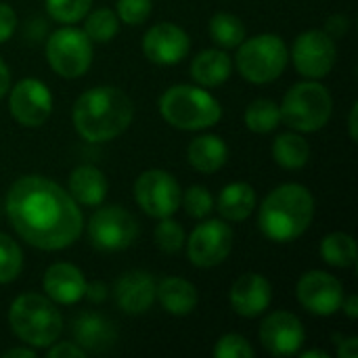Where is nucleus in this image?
Instances as JSON below:
<instances>
[{
	"instance_id": "nucleus-1",
	"label": "nucleus",
	"mask_w": 358,
	"mask_h": 358,
	"mask_svg": "<svg viewBox=\"0 0 358 358\" xmlns=\"http://www.w3.org/2000/svg\"><path fill=\"white\" fill-rule=\"evenodd\" d=\"M6 216L15 233L31 248L59 252L78 241L84 218L73 197L55 180L29 174L6 193Z\"/></svg>"
},
{
	"instance_id": "nucleus-2",
	"label": "nucleus",
	"mask_w": 358,
	"mask_h": 358,
	"mask_svg": "<svg viewBox=\"0 0 358 358\" xmlns=\"http://www.w3.org/2000/svg\"><path fill=\"white\" fill-rule=\"evenodd\" d=\"M78 134L88 143L117 138L134 117L130 96L115 86H94L82 92L71 111Z\"/></svg>"
},
{
	"instance_id": "nucleus-3",
	"label": "nucleus",
	"mask_w": 358,
	"mask_h": 358,
	"mask_svg": "<svg viewBox=\"0 0 358 358\" xmlns=\"http://www.w3.org/2000/svg\"><path fill=\"white\" fill-rule=\"evenodd\" d=\"M315 218V197L298 182H287L271 191L260 210L258 227L275 243H289L302 237Z\"/></svg>"
},
{
	"instance_id": "nucleus-4",
	"label": "nucleus",
	"mask_w": 358,
	"mask_h": 358,
	"mask_svg": "<svg viewBox=\"0 0 358 358\" xmlns=\"http://www.w3.org/2000/svg\"><path fill=\"white\" fill-rule=\"evenodd\" d=\"M13 334L31 348H48L63 331V317L48 296L21 294L8 308Z\"/></svg>"
},
{
	"instance_id": "nucleus-5",
	"label": "nucleus",
	"mask_w": 358,
	"mask_h": 358,
	"mask_svg": "<svg viewBox=\"0 0 358 358\" xmlns=\"http://www.w3.org/2000/svg\"><path fill=\"white\" fill-rule=\"evenodd\" d=\"M159 113L178 130H203L220 122L222 107L201 86L176 84L159 96Z\"/></svg>"
},
{
	"instance_id": "nucleus-6",
	"label": "nucleus",
	"mask_w": 358,
	"mask_h": 358,
	"mask_svg": "<svg viewBox=\"0 0 358 358\" xmlns=\"http://www.w3.org/2000/svg\"><path fill=\"white\" fill-rule=\"evenodd\" d=\"M281 122L296 132H317L321 130L334 111V99L329 90L317 80H306L294 84L279 105Z\"/></svg>"
},
{
	"instance_id": "nucleus-7",
	"label": "nucleus",
	"mask_w": 358,
	"mask_h": 358,
	"mask_svg": "<svg viewBox=\"0 0 358 358\" xmlns=\"http://www.w3.org/2000/svg\"><path fill=\"white\" fill-rule=\"evenodd\" d=\"M289 50L281 36L260 34L243 40L237 46L235 67L252 84L275 82L287 67Z\"/></svg>"
},
{
	"instance_id": "nucleus-8",
	"label": "nucleus",
	"mask_w": 358,
	"mask_h": 358,
	"mask_svg": "<svg viewBox=\"0 0 358 358\" xmlns=\"http://www.w3.org/2000/svg\"><path fill=\"white\" fill-rule=\"evenodd\" d=\"M46 59L61 78H80L92 65V42L84 29L71 25L59 27L46 40Z\"/></svg>"
},
{
	"instance_id": "nucleus-9",
	"label": "nucleus",
	"mask_w": 358,
	"mask_h": 358,
	"mask_svg": "<svg viewBox=\"0 0 358 358\" xmlns=\"http://www.w3.org/2000/svg\"><path fill=\"white\" fill-rule=\"evenodd\" d=\"M180 197L182 191L178 180L166 170H145L134 180V201L151 218L174 216L180 208Z\"/></svg>"
},
{
	"instance_id": "nucleus-10",
	"label": "nucleus",
	"mask_w": 358,
	"mask_h": 358,
	"mask_svg": "<svg viewBox=\"0 0 358 358\" xmlns=\"http://www.w3.org/2000/svg\"><path fill=\"white\" fill-rule=\"evenodd\" d=\"M138 237L136 218L120 208L107 206L99 208L88 222V239L99 252H122L130 248Z\"/></svg>"
},
{
	"instance_id": "nucleus-11",
	"label": "nucleus",
	"mask_w": 358,
	"mask_h": 358,
	"mask_svg": "<svg viewBox=\"0 0 358 358\" xmlns=\"http://www.w3.org/2000/svg\"><path fill=\"white\" fill-rule=\"evenodd\" d=\"M187 243V258L199 268L222 264L233 250V229L222 220H206L197 224Z\"/></svg>"
},
{
	"instance_id": "nucleus-12",
	"label": "nucleus",
	"mask_w": 358,
	"mask_h": 358,
	"mask_svg": "<svg viewBox=\"0 0 358 358\" xmlns=\"http://www.w3.org/2000/svg\"><path fill=\"white\" fill-rule=\"evenodd\" d=\"M336 40L323 29H308L300 34L292 46V61L300 76L308 80L325 78L336 65Z\"/></svg>"
},
{
	"instance_id": "nucleus-13",
	"label": "nucleus",
	"mask_w": 358,
	"mask_h": 358,
	"mask_svg": "<svg viewBox=\"0 0 358 358\" xmlns=\"http://www.w3.org/2000/svg\"><path fill=\"white\" fill-rule=\"evenodd\" d=\"M296 296L308 313L317 317H331L342 306L344 285L338 277L325 271H308L300 277Z\"/></svg>"
},
{
	"instance_id": "nucleus-14",
	"label": "nucleus",
	"mask_w": 358,
	"mask_h": 358,
	"mask_svg": "<svg viewBox=\"0 0 358 358\" xmlns=\"http://www.w3.org/2000/svg\"><path fill=\"white\" fill-rule=\"evenodd\" d=\"M10 115L25 128L42 126L52 111V94L48 86L36 78L19 80L8 94Z\"/></svg>"
},
{
	"instance_id": "nucleus-15",
	"label": "nucleus",
	"mask_w": 358,
	"mask_h": 358,
	"mask_svg": "<svg viewBox=\"0 0 358 358\" xmlns=\"http://www.w3.org/2000/svg\"><path fill=\"white\" fill-rule=\"evenodd\" d=\"M260 344L273 357H292L298 355L306 342V329L302 321L287 313L275 310L260 323Z\"/></svg>"
},
{
	"instance_id": "nucleus-16",
	"label": "nucleus",
	"mask_w": 358,
	"mask_h": 358,
	"mask_svg": "<svg viewBox=\"0 0 358 358\" xmlns=\"http://www.w3.org/2000/svg\"><path fill=\"white\" fill-rule=\"evenodd\" d=\"M191 50V40L187 31L170 21L155 23L147 29L143 38V52L155 65H176Z\"/></svg>"
},
{
	"instance_id": "nucleus-17",
	"label": "nucleus",
	"mask_w": 358,
	"mask_h": 358,
	"mask_svg": "<svg viewBox=\"0 0 358 358\" xmlns=\"http://www.w3.org/2000/svg\"><path fill=\"white\" fill-rule=\"evenodd\" d=\"M229 300H231V308L239 317L256 319L262 313H266L273 302L271 281L258 273H245L233 283Z\"/></svg>"
},
{
	"instance_id": "nucleus-18",
	"label": "nucleus",
	"mask_w": 358,
	"mask_h": 358,
	"mask_svg": "<svg viewBox=\"0 0 358 358\" xmlns=\"http://www.w3.org/2000/svg\"><path fill=\"white\" fill-rule=\"evenodd\" d=\"M157 281L147 271L124 273L113 287V298L126 315H145L155 304Z\"/></svg>"
},
{
	"instance_id": "nucleus-19",
	"label": "nucleus",
	"mask_w": 358,
	"mask_h": 358,
	"mask_svg": "<svg viewBox=\"0 0 358 358\" xmlns=\"http://www.w3.org/2000/svg\"><path fill=\"white\" fill-rule=\"evenodd\" d=\"M86 277L84 273L73 266L71 262H55L46 268L42 285L46 296L55 302V304H76L84 298L86 294Z\"/></svg>"
},
{
	"instance_id": "nucleus-20",
	"label": "nucleus",
	"mask_w": 358,
	"mask_h": 358,
	"mask_svg": "<svg viewBox=\"0 0 358 358\" xmlns=\"http://www.w3.org/2000/svg\"><path fill=\"white\" fill-rule=\"evenodd\" d=\"M73 338H76V344L80 348L92 355H103L107 350H111L117 342V329L115 325L99 315V313H82L76 317L73 321Z\"/></svg>"
},
{
	"instance_id": "nucleus-21",
	"label": "nucleus",
	"mask_w": 358,
	"mask_h": 358,
	"mask_svg": "<svg viewBox=\"0 0 358 358\" xmlns=\"http://www.w3.org/2000/svg\"><path fill=\"white\" fill-rule=\"evenodd\" d=\"M109 182L105 174L94 166H78L71 170L67 180V193L73 197L76 203L86 208H96L107 197Z\"/></svg>"
},
{
	"instance_id": "nucleus-22",
	"label": "nucleus",
	"mask_w": 358,
	"mask_h": 358,
	"mask_svg": "<svg viewBox=\"0 0 358 358\" xmlns=\"http://www.w3.org/2000/svg\"><path fill=\"white\" fill-rule=\"evenodd\" d=\"M155 300H159L162 308L174 317H187L197 308L199 296L191 281L182 277H164L157 283Z\"/></svg>"
},
{
	"instance_id": "nucleus-23",
	"label": "nucleus",
	"mask_w": 358,
	"mask_h": 358,
	"mask_svg": "<svg viewBox=\"0 0 358 358\" xmlns=\"http://www.w3.org/2000/svg\"><path fill=\"white\" fill-rule=\"evenodd\" d=\"M187 159L197 172L214 174L229 162V147L216 134H201L189 143Z\"/></svg>"
},
{
	"instance_id": "nucleus-24",
	"label": "nucleus",
	"mask_w": 358,
	"mask_h": 358,
	"mask_svg": "<svg viewBox=\"0 0 358 358\" xmlns=\"http://www.w3.org/2000/svg\"><path fill=\"white\" fill-rule=\"evenodd\" d=\"M233 73V61L231 57L220 48H208L201 50L193 63H191V76L199 86L214 88L224 84Z\"/></svg>"
},
{
	"instance_id": "nucleus-25",
	"label": "nucleus",
	"mask_w": 358,
	"mask_h": 358,
	"mask_svg": "<svg viewBox=\"0 0 358 358\" xmlns=\"http://www.w3.org/2000/svg\"><path fill=\"white\" fill-rule=\"evenodd\" d=\"M218 214L229 222H241L252 216L256 210V191L248 182H231L227 185L216 199Z\"/></svg>"
},
{
	"instance_id": "nucleus-26",
	"label": "nucleus",
	"mask_w": 358,
	"mask_h": 358,
	"mask_svg": "<svg viewBox=\"0 0 358 358\" xmlns=\"http://www.w3.org/2000/svg\"><path fill=\"white\" fill-rule=\"evenodd\" d=\"M273 159L285 168V170H300L308 164L310 159V147L304 141V136L294 134V132H285L279 134L273 143Z\"/></svg>"
},
{
	"instance_id": "nucleus-27",
	"label": "nucleus",
	"mask_w": 358,
	"mask_h": 358,
	"mask_svg": "<svg viewBox=\"0 0 358 358\" xmlns=\"http://www.w3.org/2000/svg\"><path fill=\"white\" fill-rule=\"evenodd\" d=\"M321 258L336 268H352L357 264V243L348 233H331L321 241Z\"/></svg>"
},
{
	"instance_id": "nucleus-28",
	"label": "nucleus",
	"mask_w": 358,
	"mask_h": 358,
	"mask_svg": "<svg viewBox=\"0 0 358 358\" xmlns=\"http://www.w3.org/2000/svg\"><path fill=\"white\" fill-rule=\"evenodd\" d=\"M212 40L220 48H237L245 40V25L237 15L231 13H216L208 23Z\"/></svg>"
},
{
	"instance_id": "nucleus-29",
	"label": "nucleus",
	"mask_w": 358,
	"mask_h": 358,
	"mask_svg": "<svg viewBox=\"0 0 358 358\" xmlns=\"http://www.w3.org/2000/svg\"><path fill=\"white\" fill-rule=\"evenodd\" d=\"M245 126L256 134H268L281 124L279 105L271 99H256L248 105L243 113Z\"/></svg>"
},
{
	"instance_id": "nucleus-30",
	"label": "nucleus",
	"mask_w": 358,
	"mask_h": 358,
	"mask_svg": "<svg viewBox=\"0 0 358 358\" xmlns=\"http://www.w3.org/2000/svg\"><path fill=\"white\" fill-rule=\"evenodd\" d=\"M120 29V19L111 8H96V10H88V15L84 17V34L90 38V42H111L117 36Z\"/></svg>"
},
{
	"instance_id": "nucleus-31",
	"label": "nucleus",
	"mask_w": 358,
	"mask_h": 358,
	"mask_svg": "<svg viewBox=\"0 0 358 358\" xmlns=\"http://www.w3.org/2000/svg\"><path fill=\"white\" fill-rule=\"evenodd\" d=\"M23 271V252L15 239L0 233V285L13 283Z\"/></svg>"
},
{
	"instance_id": "nucleus-32",
	"label": "nucleus",
	"mask_w": 358,
	"mask_h": 358,
	"mask_svg": "<svg viewBox=\"0 0 358 358\" xmlns=\"http://www.w3.org/2000/svg\"><path fill=\"white\" fill-rule=\"evenodd\" d=\"M44 2L48 15L65 25L82 21L92 6V0H44Z\"/></svg>"
},
{
	"instance_id": "nucleus-33",
	"label": "nucleus",
	"mask_w": 358,
	"mask_h": 358,
	"mask_svg": "<svg viewBox=\"0 0 358 358\" xmlns=\"http://www.w3.org/2000/svg\"><path fill=\"white\" fill-rule=\"evenodd\" d=\"M162 222L155 227V245L164 252V254H176L182 250L185 245V229L180 227V222L172 220V216L168 218H159Z\"/></svg>"
},
{
	"instance_id": "nucleus-34",
	"label": "nucleus",
	"mask_w": 358,
	"mask_h": 358,
	"mask_svg": "<svg viewBox=\"0 0 358 358\" xmlns=\"http://www.w3.org/2000/svg\"><path fill=\"white\" fill-rule=\"evenodd\" d=\"M180 203H182L187 216H191V218H206L214 208V199H212L210 191L206 187H201V185L189 187L182 193Z\"/></svg>"
},
{
	"instance_id": "nucleus-35",
	"label": "nucleus",
	"mask_w": 358,
	"mask_h": 358,
	"mask_svg": "<svg viewBox=\"0 0 358 358\" xmlns=\"http://www.w3.org/2000/svg\"><path fill=\"white\" fill-rule=\"evenodd\" d=\"M214 357L216 358H252L254 348L250 342L239 336V334H227L222 336L216 346H214Z\"/></svg>"
},
{
	"instance_id": "nucleus-36",
	"label": "nucleus",
	"mask_w": 358,
	"mask_h": 358,
	"mask_svg": "<svg viewBox=\"0 0 358 358\" xmlns=\"http://www.w3.org/2000/svg\"><path fill=\"white\" fill-rule=\"evenodd\" d=\"M115 15L126 25H141L151 15V0H117Z\"/></svg>"
},
{
	"instance_id": "nucleus-37",
	"label": "nucleus",
	"mask_w": 358,
	"mask_h": 358,
	"mask_svg": "<svg viewBox=\"0 0 358 358\" xmlns=\"http://www.w3.org/2000/svg\"><path fill=\"white\" fill-rule=\"evenodd\" d=\"M17 29V15L10 4L0 2V44L6 42Z\"/></svg>"
},
{
	"instance_id": "nucleus-38",
	"label": "nucleus",
	"mask_w": 358,
	"mask_h": 358,
	"mask_svg": "<svg viewBox=\"0 0 358 358\" xmlns=\"http://www.w3.org/2000/svg\"><path fill=\"white\" fill-rule=\"evenodd\" d=\"M48 358H84L86 357V350L80 348L76 342H55L48 346V352H46Z\"/></svg>"
},
{
	"instance_id": "nucleus-39",
	"label": "nucleus",
	"mask_w": 358,
	"mask_h": 358,
	"mask_svg": "<svg viewBox=\"0 0 358 358\" xmlns=\"http://www.w3.org/2000/svg\"><path fill=\"white\" fill-rule=\"evenodd\" d=\"M348 29H350V19L346 17V15H331L329 19H327V23H325V34L329 36V38H342V36H346L348 34Z\"/></svg>"
},
{
	"instance_id": "nucleus-40",
	"label": "nucleus",
	"mask_w": 358,
	"mask_h": 358,
	"mask_svg": "<svg viewBox=\"0 0 358 358\" xmlns=\"http://www.w3.org/2000/svg\"><path fill=\"white\" fill-rule=\"evenodd\" d=\"M84 298H88V300L94 302V304H101V302L107 298V285H103L101 281L86 283V294H84Z\"/></svg>"
},
{
	"instance_id": "nucleus-41",
	"label": "nucleus",
	"mask_w": 358,
	"mask_h": 358,
	"mask_svg": "<svg viewBox=\"0 0 358 358\" xmlns=\"http://www.w3.org/2000/svg\"><path fill=\"white\" fill-rule=\"evenodd\" d=\"M340 358H357L358 357V338H346L338 344V352Z\"/></svg>"
},
{
	"instance_id": "nucleus-42",
	"label": "nucleus",
	"mask_w": 358,
	"mask_h": 358,
	"mask_svg": "<svg viewBox=\"0 0 358 358\" xmlns=\"http://www.w3.org/2000/svg\"><path fill=\"white\" fill-rule=\"evenodd\" d=\"M342 310H344V315L348 317V319H357L358 317V296L357 294H350V296H346L344 294V300H342V306H340Z\"/></svg>"
},
{
	"instance_id": "nucleus-43",
	"label": "nucleus",
	"mask_w": 358,
	"mask_h": 358,
	"mask_svg": "<svg viewBox=\"0 0 358 358\" xmlns=\"http://www.w3.org/2000/svg\"><path fill=\"white\" fill-rule=\"evenodd\" d=\"M8 86H10V71L0 57V99L8 92Z\"/></svg>"
},
{
	"instance_id": "nucleus-44",
	"label": "nucleus",
	"mask_w": 358,
	"mask_h": 358,
	"mask_svg": "<svg viewBox=\"0 0 358 358\" xmlns=\"http://www.w3.org/2000/svg\"><path fill=\"white\" fill-rule=\"evenodd\" d=\"M4 358H34L36 357V350L34 348H10V350H4Z\"/></svg>"
},
{
	"instance_id": "nucleus-45",
	"label": "nucleus",
	"mask_w": 358,
	"mask_h": 358,
	"mask_svg": "<svg viewBox=\"0 0 358 358\" xmlns=\"http://www.w3.org/2000/svg\"><path fill=\"white\" fill-rule=\"evenodd\" d=\"M357 111L358 105L355 103L352 109H350V117H348V130H350V138L352 141H357Z\"/></svg>"
},
{
	"instance_id": "nucleus-46",
	"label": "nucleus",
	"mask_w": 358,
	"mask_h": 358,
	"mask_svg": "<svg viewBox=\"0 0 358 358\" xmlns=\"http://www.w3.org/2000/svg\"><path fill=\"white\" fill-rule=\"evenodd\" d=\"M302 358H329V355L325 350H306L300 355Z\"/></svg>"
}]
</instances>
